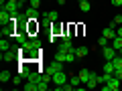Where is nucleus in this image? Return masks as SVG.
<instances>
[{"mask_svg": "<svg viewBox=\"0 0 122 91\" xmlns=\"http://www.w3.org/2000/svg\"><path fill=\"white\" fill-rule=\"evenodd\" d=\"M45 73H49V75H53V73H57V71H63L65 67H63V63L61 61H57V59H53V61H49V63H45Z\"/></svg>", "mask_w": 122, "mask_h": 91, "instance_id": "obj_1", "label": "nucleus"}, {"mask_svg": "<svg viewBox=\"0 0 122 91\" xmlns=\"http://www.w3.org/2000/svg\"><path fill=\"white\" fill-rule=\"evenodd\" d=\"M120 81H122V79H118V77L112 75L110 81L104 83V85H100V87H102V91H118V89H120Z\"/></svg>", "mask_w": 122, "mask_h": 91, "instance_id": "obj_2", "label": "nucleus"}, {"mask_svg": "<svg viewBox=\"0 0 122 91\" xmlns=\"http://www.w3.org/2000/svg\"><path fill=\"white\" fill-rule=\"evenodd\" d=\"M51 79H53V85H63V83L69 81V75H67L65 69H63V71H57V73H53Z\"/></svg>", "mask_w": 122, "mask_h": 91, "instance_id": "obj_3", "label": "nucleus"}, {"mask_svg": "<svg viewBox=\"0 0 122 91\" xmlns=\"http://www.w3.org/2000/svg\"><path fill=\"white\" fill-rule=\"evenodd\" d=\"M102 55H104V59H106V61H112L114 57L118 55V51L112 47V45H106V47H102Z\"/></svg>", "mask_w": 122, "mask_h": 91, "instance_id": "obj_4", "label": "nucleus"}, {"mask_svg": "<svg viewBox=\"0 0 122 91\" xmlns=\"http://www.w3.org/2000/svg\"><path fill=\"white\" fill-rule=\"evenodd\" d=\"M8 22H12V14H10L8 10L0 8V24L4 26V24H8Z\"/></svg>", "mask_w": 122, "mask_h": 91, "instance_id": "obj_5", "label": "nucleus"}, {"mask_svg": "<svg viewBox=\"0 0 122 91\" xmlns=\"http://www.w3.org/2000/svg\"><path fill=\"white\" fill-rule=\"evenodd\" d=\"M57 49H61V51H75V47L71 45V39L59 41V45H57Z\"/></svg>", "mask_w": 122, "mask_h": 91, "instance_id": "obj_6", "label": "nucleus"}, {"mask_svg": "<svg viewBox=\"0 0 122 91\" xmlns=\"http://www.w3.org/2000/svg\"><path fill=\"white\" fill-rule=\"evenodd\" d=\"M25 14L29 16V20H37V18H39V8H33V6H29V8L25 10Z\"/></svg>", "mask_w": 122, "mask_h": 91, "instance_id": "obj_7", "label": "nucleus"}, {"mask_svg": "<svg viewBox=\"0 0 122 91\" xmlns=\"http://www.w3.org/2000/svg\"><path fill=\"white\" fill-rule=\"evenodd\" d=\"M79 79H81V85H86L87 81H90V77H92V71L90 69H81L79 71V75H77Z\"/></svg>", "mask_w": 122, "mask_h": 91, "instance_id": "obj_8", "label": "nucleus"}, {"mask_svg": "<svg viewBox=\"0 0 122 91\" xmlns=\"http://www.w3.org/2000/svg\"><path fill=\"white\" fill-rule=\"evenodd\" d=\"M102 36H106L108 41H112L114 36H116V28H112V26H106V28L102 30Z\"/></svg>", "mask_w": 122, "mask_h": 91, "instance_id": "obj_9", "label": "nucleus"}, {"mask_svg": "<svg viewBox=\"0 0 122 91\" xmlns=\"http://www.w3.org/2000/svg\"><path fill=\"white\" fill-rule=\"evenodd\" d=\"M114 69H116V67H114L112 61H106L104 65H102V71H104V73H108V75H114Z\"/></svg>", "mask_w": 122, "mask_h": 91, "instance_id": "obj_10", "label": "nucleus"}, {"mask_svg": "<svg viewBox=\"0 0 122 91\" xmlns=\"http://www.w3.org/2000/svg\"><path fill=\"white\" fill-rule=\"evenodd\" d=\"M53 59L61 61V63H65V61H67V51H61V49H57V53L53 55Z\"/></svg>", "mask_w": 122, "mask_h": 91, "instance_id": "obj_11", "label": "nucleus"}, {"mask_svg": "<svg viewBox=\"0 0 122 91\" xmlns=\"http://www.w3.org/2000/svg\"><path fill=\"white\" fill-rule=\"evenodd\" d=\"M22 89H25V91H39V83H33V81L26 79V83L22 85Z\"/></svg>", "mask_w": 122, "mask_h": 91, "instance_id": "obj_12", "label": "nucleus"}, {"mask_svg": "<svg viewBox=\"0 0 122 91\" xmlns=\"http://www.w3.org/2000/svg\"><path fill=\"white\" fill-rule=\"evenodd\" d=\"M75 57H77V59H81V57H86L87 55V53H90V49H87V47H75Z\"/></svg>", "mask_w": 122, "mask_h": 91, "instance_id": "obj_13", "label": "nucleus"}, {"mask_svg": "<svg viewBox=\"0 0 122 91\" xmlns=\"http://www.w3.org/2000/svg\"><path fill=\"white\" fill-rule=\"evenodd\" d=\"M86 87H90V89L98 87V73H92V77H90V81L86 83Z\"/></svg>", "mask_w": 122, "mask_h": 91, "instance_id": "obj_14", "label": "nucleus"}, {"mask_svg": "<svg viewBox=\"0 0 122 91\" xmlns=\"http://www.w3.org/2000/svg\"><path fill=\"white\" fill-rule=\"evenodd\" d=\"M110 45H112L116 51H120V49H122V36H118V35H116V36L112 39V43H110Z\"/></svg>", "mask_w": 122, "mask_h": 91, "instance_id": "obj_15", "label": "nucleus"}, {"mask_svg": "<svg viewBox=\"0 0 122 91\" xmlns=\"http://www.w3.org/2000/svg\"><path fill=\"white\" fill-rule=\"evenodd\" d=\"M90 8H92L90 0H81V2H79V10H81V12H90Z\"/></svg>", "mask_w": 122, "mask_h": 91, "instance_id": "obj_16", "label": "nucleus"}, {"mask_svg": "<svg viewBox=\"0 0 122 91\" xmlns=\"http://www.w3.org/2000/svg\"><path fill=\"white\" fill-rule=\"evenodd\" d=\"M0 51L4 53V51H10V43H8V39H2L0 41Z\"/></svg>", "mask_w": 122, "mask_h": 91, "instance_id": "obj_17", "label": "nucleus"}, {"mask_svg": "<svg viewBox=\"0 0 122 91\" xmlns=\"http://www.w3.org/2000/svg\"><path fill=\"white\" fill-rule=\"evenodd\" d=\"M112 63H114L116 69H122V55H116V57L112 59Z\"/></svg>", "mask_w": 122, "mask_h": 91, "instance_id": "obj_18", "label": "nucleus"}, {"mask_svg": "<svg viewBox=\"0 0 122 91\" xmlns=\"http://www.w3.org/2000/svg\"><path fill=\"white\" fill-rule=\"evenodd\" d=\"M69 83L73 85V89H75V87L81 85V79H79V77H69Z\"/></svg>", "mask_w": 122, "mask_h": 91, "instance_id": "obj_19", "label": "nucleus"}, {"mask_svg": "<svg viewBox=\"0 0 122 91\" xmlns=\"http://www.w3.org/2000/svg\"><path fill=\"white\" fill-rule=\"evenodd\" d=\"M0 81H2V83L10 81V73H8V71H2V73H0Z\"/></svg>", "mask_w": 122, "mask_h": 91, "instance_id": "obj_20", "label": "nucleus"}, {"mask_svg": "<svg viewBox=\"0 0 122 91\" xmlns=\"http://www.w3.org/2000/svg\"><path fill=\"white\" fill-rule=\"evenodd\" d=\"M49 89V81H41L39 83V91H47Z\"/></svg>", "mask_w": 122, "mask_h": 91, "instance_id": "obj_21", "label": "nucleus"}, {"mask_svg": "<svg viewBox=\"0 0 122 91\" xmlns=\"http://www.w3.org/2000/svg\"><path fill=\"white\" fill-rule=\"evenodd\" d=\"M98 45H100V47H106V45H110V43H108V39H106V36H100Z\"/></svg>", "mask_w": 122, "mask_h": 91, "instance_id": "obj_22", "label": "nucleus"}, {"mask_svg": "<svg viewBox=\"0 0 122 91\" xmlns=\"http://www.w3.org/2000/svg\"><path fill=\"white\" fill-rule=\"evenodd\" d=\"M29 6H33V8H39V6H41V0H30Z\"/></svg>", "mask_w": 122, "mask_h": 91, "instance_id": "obj_23", "label": "nucleus"}, {"mask_svg": "<svg viewBox=\"0 0 122 91\" xmlns=\"http://www.w3.org/2000/svg\"><path fill=\"white\" fill-rule=\"evenodd\" d=\"M20 79H25V77H22V75H18V77L12 79V83H14V85H20Z\"/></svg>", "mask_w": 122, "mask_h": 91, "instance_id": "obj_24", "label": "nucleus"}, {"mask_svg": "<svg viewBox=\"0 0 122 91\" xmlns=\"http://www.w3.org/2000/svg\"><path fill=\"white\" fill-rule=\"evenodd\" d=\"M114 77H118V79H122V69H114Z\"/></svg>", "mask_w": 122, "mask_h": 91, "instance_id": "obj_25", "label": "nucleus"}, {"mask_svg": "<svg viewBox=\"0 0 122 91\" xmlns=\"http://www.w3.org/2000/svg\"><path fill=\"white\" fill-rule=\"evenodd\" d=\"M110 2H112L114 6H122V0H110Z\"/></svg>", "mask_w": 122, "mask_h": 91, "instance_id": "obj_26", "label": "nucleus"}, {"mask_svg": "<svg viewBox=\"0 0 122 91\" xmlns=\"http://www.w3.org/2000/svg\"><path fill=\"white\" fill-rule=\"evenodd\" d=\"M116 35H118V36H122V24L118 26V30H116Z\"/></svg>", "mask_w": 122, "mask_h": 91, "instance_id": "obj_27", "label": "nucleus"}, {"mask_svg": "<svg viewBox=\"0 0 122 91\" xmlns=\"http://www.w3.org/2000/svg\"><path fill=\"white\" fill-rule=\"evenodd\" d=\"M25 2H30V0H20V4H25Z\"/></svg>", "mask_w": 122, "mask_h": 91, "instance_id": "obj_28", "label": "nucleus"}, {"mask_svg": "<svg viewBox=\"0 0 122 91\" xmlns=\"http://www.w3.org/2000/svg\"><path fill=\"white\" fill-rule=\"evenodd\" d=\"M10 2H20V0H10Z\"/></svg>", "mask_w": 122, "mask_h": 91, "instance_id": "obj_29", "label": "nucleus"}, {"mask_svg": "<svg viewBox=\"0 0 122 91\" xmlns=\"http://www.w3.org/2000/svg\"><path fill=\"white\" fill-rule=\"evenodd\" d=\"M79 2H81V0H79Z\"/></svg>", "mask_w": 122, "mask_h": 91, "instance_id": "obj_30", "label": "nucleus"}]
</instances>
